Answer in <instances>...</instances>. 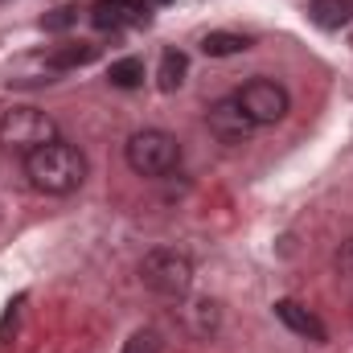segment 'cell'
<instances>
[{"mask_svg": "<svg viewBox=\"0 0 353 353\" xmlns=\"http://www.w3.org/2000/svg\"><path fill=\"white\" fill-rule=\"evenodd\" d=\"M25 173L41 193H74L87 181V157L66 140H50L25 157Z\"/></svg>", "mask_w": 353, "mask_h": 353, "instance_id": "cell-1", "label": "cell"}, {"mask_svg": "<svg viewBox=\"0 0 353 353\" xmlns=\"http://www.w3.org/2000/svg\"><path fill=\"white\" fill-rule=\"evenodd\" d=\"M123 157L136 176H165L181 165V144H176V136L161 132V128H144L128 140Z\"/></svg>", "mask_w": 353, "mask_h": 353, "instance_id": "cell-2", "label": "cell"}, {"mask_svg": "<svg viewBox=\"0 0 353 353\" xmlns=\"http://www.w3.org/2000/svg\"><path fill=\"white\" fill-rule=\"evenodd\" d=\"M50 140H58V123L46 111H37V107H12V111L0 115V144L8 152H25L29 157V152H37Z\"/></svg>", "mask_w": 353, "mask_h": 353, "instance_id": "cell-3", "label": "cell"}, {"mask_svg": "<svg viewBox=\"0 0 353 353\" xmlns=\"http://www.w3.org/2000/svg\"><path fill=\"white\" fill-rule=\"evenodd\" d=\"M140 275L148 283V292H157L161 300H185L193 288V263L181 251H152L144 255Z\"/></svg>", "mask_w": 353, "mask_h": 353, "instance_id": "cell-4", "label": "cell"}, {"mask_svg": "<svg viewBox=\"0 0 353 353\" xmlns=\"http://www.w3.org/2000/svg\"><path fill=\"white\" fill-rule=\"evenodd\" d=\"M234 99H239V107L247 111V119H251L255 128H259V123H279V119L288 115V107H292L288 90L279 87L275 79H251Z\"/></svg>", "mask_w": 353, "mask_h": 353, "instance_id": "cell-5", "label": "cell"}, {"mask_svg": "<svg viewBox=\"0 0 353 353\" xmlns=\"http://www.w3.org/2000/svg\"><path fill=\"white\" fill-rule=\"evenodd\" d=\"M210 132L222 140V144H243L251 132H255V123L247 119V111L239 107V99L230 94V99H218L214 107H210Z\"/></svg>", "mask_w": 353, "mask_h": 353, "instance_id": "cell-6", "label": "cell"}, {"mask_svg": "<svg viewBox=\"0 0 353 353\" xmlns=\"http://www.w3.org/2000/svg\"><path fill=\"white\" fill-rule=\"evenodd\" d=\"M148 17V0H94L90 21L94 29H123Z\"/></svg>", "mask_w": 353, "mask_h": 353, "instance_id": "cell-7", "label": "cell"}, {"mask_svg": "<svg viewBox=\"0 0 353 353\" xmlns=\"http://www.w3.org/2000/svg\"><path fill=\"white\" fill-rule=\"evenodd\" d=\"M275 316H279L292 333H300V337H308V341H316V345H321V341H329V329L321 325V316H316V312H308V308H304V304H296V300H279V304H275Z\"/></svg>", "mask_w": 353, "mask_h": 353, "instance_id": "cell-8", "label": "cell"}, {"mask_svg": "<svg viewBox=\"0 0 353 353\" xmlns=\"http://www.w3.org/2000/svg\"><path fill=\"white\" fill-rule=\"evenodd\" d=\"M308 17L316 29H341L353 21V0H312Z\"/></svg>", "mask_w": 353, "mask_h": 353, "instance_id": "cell-9", "label": "cell"}, {"mask_svg": "<svg viewBox=\"0 0 353 353\" xmlns=\"http://www.w3.org/2000/svg\"><path fill=\"white\" fill-rule=\"evenodd\" d=\"M46 62H50V70H74V66H87V62H94V46H90V41H70V46H58Z\"/></svg>", "mask_w": 353, "mask_h": 353, "instance_id": "cell-10", "label": "cell"}, {"mask_svg": "<svg viewBox=\"0 0 353 353\" xmlns=\"http://www.w3.org/2000/svg\"><path fill=\"white\" fill-rule=\"evenodd\" d=\"M185 70H189V58H185L181 50H165V58H161V70H157L161 90H176L181 83H185Z\"/></svg>", "mask_w": 353, "mask_h": 353, "instance_id": "cell-11", "label": "cell"}, {"mask_svg": "<svg viewBox=\"0 0 353 353\" xmlns=\"http://www.w3.org/2000/svg\"><path fill=\"white\" fill-rule=\"evenodd\" d=\"M107 79H111V87H119V90L140 87V83H144V62H140V58H119V62H111Z\"/></svg>", "mask_w": 353, "mask_h": 353, "instance_id": "cell-12", "label": "cell"}, {"mask_svg": "<svg viewBox=\"0 0 353 353\" xmlns=\"http://www.w3.org/2000/svg\"><path fill=\"white\" fill-rule=\"evenodd\" d=\"M201 50L210 58H230V54H243L247 50V37H239V33H205Z\"/></svg>", "mask_w": 353, "mask_h": 353, "instance_id": "cell-13", "label": "cell"}, {"mask_svg": "<svg viewBox=\"0 0 353 353\" xmlns=\"http://www.w3.org/2000/svg\"><path fill=\"white\" fill-rule=\"evenodd\" d=\"M123 353H161V333H157V329H140V333H132L128 345H123Z\"/></svg>", "mask_w": 353, "mask_h": 353, "instance_id": "cell-14", "label": "cell"}, {"mask_svg": "<svg viewBox=\"0 0 353 353\" xmlns=\"http://www.w3.org/2000/svg\"><path fill=\"white\" fill-rule=\"evenodd\" d=\"M70 21H74V8H54V12L41 21V25H46V29H66Z\"/></svg>", "mask_w": 353, "mask_h": 353, "instance_id": "cell-15", "label": "cell"}, {"mask_svg": "<svg viewBox=\"0 0 353 353\" xmlns=\"http://www.w3.org/2000/svg\"><path fill=\"white\" fill-rule=\"evenodd\" d=\"M337 267H341V271H345V275L353 279V239L345 243V247H341V251H337Z\"/></svg>", "mask_w": 353, "mask_h": 353, "instance_id": "cell-16", "label": "cell"}, {"mask_svg": "<svg viewBox=\"0 0 353 353\" xmlns=\"http://www.w3.org/2000/svg\"><path fill=\"white\" fill-rule=\"evenodd\" d=\"M157 4H169V0H157Z\"/></svg>", "mask_w": 353, "mask_h": 353, "instance_id": "cell-17", "label": "cell"}]
</instances>
